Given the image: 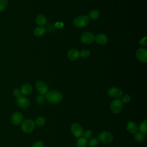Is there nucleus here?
Here are the masks:
<instances>
[{
    "label": "nucleus",
    "mask_w": 147,
    "mask_h": 147,
    "mask_svg": "<svg viewBox=\"0 0 147 147\" xmlns=\"http://www.w3.org/2000/svg\"><path fill=\"white\" fill-rule=\"evenodd\" d=\"M136 57L138 60L142 63L147 61V49L146 48H140L138 49L136 53Z\"/></svg>",
    "instance_id": "nucleus-10"
},
{
    "label": "nucleus",
    "mask_w": 147,
    "mask_h": 147,
    "mask_svg": "<svg viewBox=\"0 0 147 147\" xmlns=\"http://www.w3.org/2000/svg\"><path fill=\"white\" fill-rule=\"evenodd\" d=\"M16 102L17 105L22 109H26L30 106V101L29 99L23 96L17 98Z\"/></svg>",
    "instance_id": "nucleus-11"
},
{
    "label": "nucleus",
    "mask_w": 147,
    "mask_h": 147,
    "mask_svg": "<svg viewBox=\"0 0 147 147\" xmlns=\"http://www.w3.org/2000/svg\"><path fill=\"white\" fill-rule=\"evenodd\" d=\"M47 19L43 14H39L36 18V22L38 26H43L47 24Z\"/></svg>",
    "instance_id": "nucleus-17"
},
{
    "label": "nucleus",
    "mask_w": 147,
    "mask_h": 147,
    "mask_svg": "<svg viewBox=\"0 0 147 147\" xmlns=\"http://www.w3.org/2000/svg\"><path fill=\"white\" fill-rule=\"evenodd\" d=\"M45 123V119L43 117H38L36 118L34 121L35 125H37V126H42Z\"/></svg>",
    "instance_id": "nucleus-24"
},
{
    "label": "nucleus",
    "mask_w": 147,
    "mask_h": 147,
    "mask_svg": "<svg viewBox=\"0 0 147 147\" xmlns=\"http://www.w3.org/2000/svg\"><path fill=\"white\" fill-rule=\"evenodd\" d=\"M98 139L99 141L103 144H109L112 142L113 140V136L110 132L107 131H103L99 133Z\"/></svg>",
    "instance_id": "nucleus-4"
},
{
    "label": "nucleus",
    "mask_w": 147,
    "mask_h": 147,
    "mask_svg": "<svg viewBox=\"0 0 147 147\" xmlns=\"http://www.w3.org/2000/svg\"><path fill=\"white\" fill-rule=\"evenodd\" d=\"M92 136V131L90 130H87L84 132H83V136L86 140L90 139Z\"/></svg>",
    "instance_id": "nucleus-29"
},
{
    "label": "nucleus",
    "mask_w": 147,
    "mask_h": 147,
    "mask_svg": "<svg viewBox=\"0 0 147 147\" xmlns=\"http://www.w3.org/2000/svg\"><path fill=\"white\" fill-rule=\"evenodd\" d=\"M100 16V13L98 10H92L88 14V18L92 20H97Z\"/></svg>",
    "instance_id": "nucleus-20"
},
{
    "label": "nucleus",
    "mask_w": 147,
    "mask_h": 147,
    "mask_svg": "<svg viewBox=\"0 0 147 147\" xmlns=\"http://www.w3.org/2000/svg\"><path fill=\"white\" fill-rule=\"evenodd\" d=\"M126 129L129 133H130L131 134H134L135 133L137 132L138 126H137V124L135 122L129 121L127 123Z\"/></svg>",
    "instance_id": "nucleus-16"
},
{
    "label": "nucleus",
    "mask_w": 147,
    "mask_h": 147,
    "mask_svg": "<svg viewBox=\"0 0 147 147\" xmlns=\"http://www.w3.org/2000/svg\"><path fill=\"white\" fill-rule=\"evenodd\" d=\"M45 101V97L42 95H39L36 98V102L38 105L42 104Z\"/></svg>",
    "instance_id": "nucleus-26"
},
{
    "label": "nucleus",
    "mask_w": 147,
    "mask_h": 147,
    "mask_svg": "<svg viewBox=\"0 0 147 147\" xmlns=\"http://www.w3.org/2000/svg\"><path fill=\"white\" fill-rule=\"evenodd\" d=\"M99 144V141L96 138H92L88 141V145L90 147H97Z\"/></svg>",
    "instance_id": "nucleus-23"
},
{
    "label": "nucleus",
    "mask_w": 147,
    "mask_h": 147,
    "mask_svg": "<svg viewBox=\"0 0 147 147\" xmlns=\"http://www.w3.org/2000/svg\"><path fill=\"white\" fill-rule=\"evenodd\" d=\"M71 133L76 138L83 137V129L82 126L79 123H74L71 126Z\"/></svg>",
    "instance_id": "nucleus-5"
},
{
    "label": "nucleus",
    "mask_w": 147,
    "mask_h": 147,
    "mask_svg": "<svg viewBox=\"0 0 147 147\" xmlns=\"http://www.w3.org/2000/svg\"><path fill=\"white\" fill-rule=\"evenodd\" d=\"M89 18L86 16H79L76 17L74 20V25L77 28H83L89 24Z\"/></svg>",
    "instance_id": "nucleus-2"
},
{
    "label": "nucleus",
    "mask_w": 147,
    "mask_h": 147,
    "mask_svg": "<svg viewBox=\"0 0 147 147\" xmlns=\"http://www.w3.org/2000/svg\"><path fill=\"white\" fill-rule=\"evenodd\" d=\"M21 92L22 94L24 95H28L29 94H30L33 91V88L32 86L28 83H26L23 84L21 87V89H20Z\"/></svg>",
    "instance_id": "nucleus-15"
},
{
    "label": "nucleus",
    "mask_w": 147,
    "mask_h": 147,
    "mask_svg": "<svg viewBox=\"0 0 147 147\" xmlns=\"http://www.w3.org/2000/svg\"><path fill=\"white\" fill-rule=\"evenodd\" d=\"M36 88L40 95H45L48 92L47 84L42 80H38L36 83Z\"/></svg>",
    "instance_id": "nucleus-9"
},
{
    "label": "nucleus",
    "mask_w": 147,
    "mask_h": 147,
    "mask_svg": "<svg viewBox=\"0 0 147 147\" xmlns=\"http://www.w3.org/2000/svg\"><path fill=\"white\" fill-rule=\"evenodd\" d=\"M23 120V115L20 112H15L11 117V123L14 125H20Z\"/></svg>",
    "instance_id": "nucleus-12"
},
{
    "label": "nucleus",
    "mask_w": 147,
    "mask_h": 147,
    "mask_svg": "<svg viewBox=\"0 0 147 147\" xmlns=\"http://www.w3.org/2000/svg\"><path fill=\"white\" fill-rule=\"evenodd\" d=\"M95 36L94 34L90 31H87L84 32L80 37L81 42L83 44H90L94 42L95 40Z\"/></svg>",
    "instance_id": "nucleus-6"
},
{
    "label": "nucleus",
    "mask_w": 147,
    "mask_h": 147,
    "mask_svg": "<svg viewBox=\"0 0 147 147\" xmlns=\"http://www.w3.org/2000/svg\"><path fill=\"white\" fill-rule=\"evenodd\" d=\"M108 95L110 97L114 99H118L122 96L123 92L121 89L116 87H112L108 90Z\"/></svg>",
    "instance_id": "nucleus-8"
},
{
    "label": "nucleus",
    "mask_w": 147,
    "mask_h": 147,
    "mask_svg": "<svg viewBox=\"0 0 147 147\" xmlns=\"http://www.w3.org/2000/svg\"><path fill=\"white\" fill-rule=\"evenodd\" d=\"M7 0H0V11H3L6 7Z\"/></svg>",
    "instance_id": "nucleus-28"
},
{
    "label": "nucleus",
    "mask_w": 147,
    "mask_h": 147,
    "mask_svg": "<svg viewBox=\"0 0 147 147\" xmlns=\"http://www.w3.org/2000/svg\"><path fill=\"white\" fill-rule=\"evenodd\" d=\"M46 32V29L44 26H38L34 29V34L36 36L39 37L43 36Z\"/></svg>",
    "instance_id": "nucleus-18"
},
{
    "label": "nucleus",
    "mask_w": 147,
    "mask_h": 147,
    "mask_svg": "<svg viewBox=\"0 0 147 147\" xmlns=\"http://www.w3.org/2000/svg\"><path fill=\"white\" fill-rule=\"evenodd\" d=\"M45 98L51 104H58L63 99L61 94L57 90H52L45 95Z\"/></svg>",
    "instance_id": "nucleus-1"
},
{
    "label": "nucleus",
    "mask_w": 147,
    "mask_h": 147,
    "mask_svg": "<svg viewBox=\"0 0 147 147\" xmlns=\"http://www.w3.org/2000/svg\"><path fill=\"white\" fill-rule=\"evenodd\" d=\"M31 147H44V145L42 141H37L34 142Z\"/></svg>",
    "instance_id": "nucleus-31"
},
{
    "label": "nucleus",
    "mask_w": 147,
    "mask_h": 147,
    "mask_svg": "<svg viewBox=\"0 0 147 147\" xmlns=\"http://www.w3.org/2000/svg\"><path fill=\"white\" fill-rule=\"evenodd\" d=\"M134 138L138 142H142L145 139V136L144 134L141 132H136L134 133Z\"/></svg>",
    "instance_id": "nucleus-22"
},
{
    "label": "nucleus",
    "mask_w": 147,
    "mask_h": 147,
    "mask_svg": "<svg viewBox=\"0 0 147 147\" xmlns=\"http://www.w3.org/2000/svg\"><path fill=\"white\" fill-rule=\"evenodd\" d=\"M35 127V123L30 119H25L21 124V130L25 133H31Z\"/></svg>",
    "instance_id": "nucleus-3"
},
{
    "label": "nucleus",
    "mask_w": 147,
    "mask_h": 147,
    "mask_svg": "<svg viewBox=\"0 0 147 147\" xmlns=\"http://www.w3.org/2000/svg\"><path fill=\"white\" fill-rule=\"evenodd\" d=\"M138 129L141 133L143 134L146 133L147 132V121L146 120H144L140 123Z\"/></svg>",
    "instance_id": "nucleus-21"
},
{
    "label": "nucleus",
    "mask_w": 147,
    "mask_h": 147,
    "mask_svg": "<svg viewBox=\"0 0 147 147\" xmlns=\"http://www.w3.org/2000/svg\"><path fill=\"white\" fill-rule=\"evenodd\" d=\"M123 108V103L121 100L116 99L112 101L110 105V109L111 111L115 114L119 113Z\"/></svg>",
    "instance_id": "nucleus-7"
},
{
    "label": "nucleus",
    "mask_w": 147,
    "mask_h": 147,
    "mask_svg": "<svg viewBox=\"0 0 147 147\" xmlns=\"http://www.w3.org/2000/svg\"><path fill=\"white\" fill-rule=\"evenodd\" d=\"M95 40L99 45H105L108 42V37L104 33H99L95 37Z\"/></svg>",
    "instance_id": "nucleus-14"
},
{
    "label": "nucleus",
    "mask_w": 147,
    "mask_h": 147,
    "mask_svg": "<svg viewBox=\"0 0 147 147\" xmlns=\"http://www.w3.org/2000/svg\"><path fill=\"white\" fill-rule=\"evenodd\" d=\"M88 145L87 140L82 137L78 139L76 141V147H86Z\"/></svg>",
    "instance_id": "nucleus-19"
},
{
    "label": "nucleus",
    "mask_w": 147,
    "mask_h": 147,
    "mask_svg": "<svg viewBox=\"0 0 147 147\" xmlns=\"http://www.w3.org/2000/svg\"><path fill=\"white\" fill-rule=\"evenodd\" d=\"M13 95L16 98V99L22 96V95H22V94H21V92L20 90L17 89V88L15 89V90L13 91Z\"/></svg>",
    "instance_id": "nucleus-30"
},
{
    "label": "nucleus",
    "mask_w": 147,
    "mask_h": 147,
    "mask_svg": "<svg viewBox=\"0 0 147 147\" xmlns=\"http://www.w3.org/2000/svg\"><path fill=\"white\" fill-rule=\"evenodd\" d=\"M146 37H144L143 38H142L140 41H139V43L140 44V45H142V46H146L147 45V42H146Z\"/></svg>",
    "instance_id": "nucleus-32"
},
{
    "label": "nucleus",
    "mask_w": 147,
    "mask_h": 147,
    "mask_svg": "<svg viewBox=\"0 0 147 147\" xmlns=\"http://www.w3.org/2000/svg\"><path fill=\"white\" fill-rule=\"evenodd\" d=\"M90 56V52L87 49L82 50L79 52V56L83 59H87Z\"/></svg>",
    "instance_id": "nucleus-25"
},
{
    "label": "nucleus",
    "mask_w": 147,
    "mask_h": 147,
    "mask_svg": "<svg viewBox=\"0 0 147 147\" xmlns=\"http://www.w3.org/2000/svg\"><path fill=\"white\" fill-rule=\"evenodd\" d=\"M131 100V97L128 94H125L122 97V100L121 102H122V103H129Z\"/></svg>",
    "instance_id": "nucleus-27"
},
{
    "label": "nucleus",
    "mask_w": 147,
    "mask_h": 147,
    "mask_svg": "<svg viewBox=\"0 0 147 147\" xmlns=\"http://www.w3.org/2000/svg\"><path fill=\"white\" fill-rule=\"evenodd\" d=\"M79 52H80L77 49H71L67 52V57L70 60H76L79 57Z\"/></svg>",
    "instance_id": "nucleus-13"
}]
</instances>
